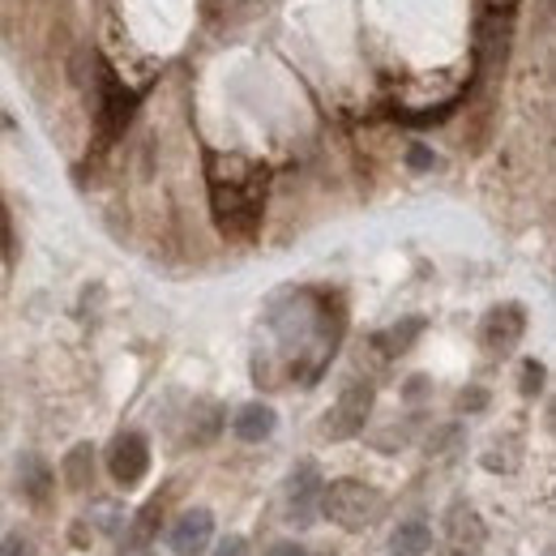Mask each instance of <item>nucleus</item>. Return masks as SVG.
<instances>
[{
	"label": "nucleus",
	"mask_w": 556,
	"mask_h": 556,
	"mask_svg": "<svg viewBox=\"0 0 556 556\" xmlns=\"http://www.w3.org/2000/svg\"><path fill=\"white\" fill-rule=\"evenodd\" d=\"M206 180H210V210L223 236L249 240L262 227L266 214V167L240 154H210L206 159Z\"/></svg>",
	"instance_id": "1"
},
{
	"label": "nucleus",
	"mask_w": 556,
	"mask_h": 556,
	"mask_svg": "<svg viewBox=\"0 0 556 556\" xmlns=\"http://www.w3.org/2000/svg\"><path fill=\"white\" fill-rule=\"evenodd\" d=\"M317 514H326L343 531H368L386 518V496L364 480H334V484L321 488Z\"/></svg>",
	"instance_id": "2"
},
{
	"label": "nucleus",
	"mask_w": 556,
	"mask_h": 556,
	"mask_svg": "<svg viewBox=\"0 0 556 556\" xmlns=\"http://www.w3.org/2000/svg\"><path fill=\"white\" fill-rule=\"evenodd\" d=\"M372 386L368 381H351L348 390L339 394V403L330 407V416H326V437L330 441H351V437H359L364 432V424L372 416Z\"/></svg>",
	"instance_id": "3"
},
{
	"label": "nucleus",
	"mask_w": 556,
	"mask_h": 556,
	"mask_svg": "<svg viewBox=\"0 0 556 556\" xmlns=\"http://www.w3.org/2000/svg\"><path fill=\"white\" fill-rule=\"evenodd\" d=\"M134 108H138V94H129L125 81H116V73L103 65L99 70V138H121L134 121Z\"/></svg>",
	"instance_id": "4"
},
{
	"label": "nucleus",
	"mask_w": 556,
	"mask_h": 556,
	"mask_svg": "<svg viewBox=\"0 0 556 556\" xmlns=\"http://www.w3.org/2000/svg\"><path fill=\"white\" fill-rule=\"evenodd\" d=\"M108 471L121 488H138L150 471V445L141 432H121L112 445H108Z\"/></svg>",
	"instance_id": "5"
},
{
	"label": "nucleus",
	"mask_w": 556,
	"mask_h": 556,
	"mask_svg": "<svg viewBox=\"0 0 556 556\" xmlns=\"http://www.w3.org/2000/svg\"><path fill=\"white\" fill-rule=\"evenodd\" d=\"M321 476H317V467L313 463H300L295 471H291V480H287V518L295 522V527H308L313 518H317V501H321Z\"/></svg>",
	"instance_id": "6"
},
{
	"label": "nucleus",
	"mask_w": 556,
	"mask_h": 556,
	"mask_svg": "<svg viewBox=\"0 0 556 556\" xmlns=\"http://www.w3.org/2000/svg\"><path fill=\"white\" fill-rule=\"evenodd\" d=\"M445 544L450 556H476L484 548V522L467 501H454L445 514Z\"/></svg>",
	"instance_id": "7"
},
{
	"label": "nucleus",
	"mask_w": 556,
	"mask_h": 556,
	"mask_svg": "<svg viewBox=\"0 0 556 556\" xmlns=\"http://www.w3.org/2000/svg\"><path fill=\"white\" fill-rule=\"evenodd\" d=\"M210 540H214V514L202 509V505L185 509V514L176 518L172 535H167V544H172L176 556H202L210 548Z\"/></svg>",
	"instance_id": "8"
},
{
	"label": "nucleus",
	"mask_w": 556,
	"mask_h": 556,
	"mask_svg": "<svg viewBox=\"0 0 556 556\" xmlns=\"http://www.w3.org/2000/svg\"><path fill=\"white\" fill-rule=\"evenodd\" d=\"M527 334V313L518 308V304H501V308H492L484 317V326H480V343L488 351H496V355H505V351H514V343Z\"/></svg>",
	"instance_id": "9"
},
{
	"label": "nucleus",
	"mask_w": 556,
	"mask_h": 556,
	"mask_svg": "<svg viewBox=\"0 0 556 556\" xmlns=\"http://www.w3.org/2000/svg\"><path fill=\"white\" fill-rule=\"evenodd\" d=\"M17 484H22V492H26L35 505H48L52 484H56V471H52L39 454H26V458L17 463Z\"/></svg>",
	"instance_id": "10"
},
{
	"label": "nucleus",
	"mask_w": 556,
	"mask_h": 556,
	"mask_svg": "<svg viewBox=\"0 0 556 556\" xmlns=\"http://www.w3.org/2000/svg\"><path fill=\"white\" fill-rule=\"evenodd\" d=\"M275 407L270 403H244L240 412H236V419H231V432L240 437V441H266L270 432H275Z\"/></svg>",
	"instance_id": "11"
},
{
	"label": "nucleus",
	"mask_w": 556,
	"mask_h": 556,
	"mask_svg": "<svg viewBox=\"0 0 556 556\" xmlns=\"http://www.w3.org/2000/svg\"><path fill=\"white\" fill-rule=\"evenodd\" d=\"M163 514H167V492H154L146 505L138 509V518H134V527H129V544L134 548H146L154 535H159V522H163Z\"/></svg>",
	"instance_id": "12"
},
{
	"label": "nucleus",
	"mask_w": 556,
	"mask_h": 556,
	"mask_svg": "<svg viewBox=\"0 0 556 556\" xmlns=\"http://www.w3.org/2000/svg\"><path fill=\"white\" fill-rule=\"evenodd\" d=\"M61 476H65V488L73 492H86L90 488V476H94V450L90 445H73L61 463Z\"/></svg>",
	"instance_id": "13"
},
{
	"label": "nucleus",
	"mask_w": 556,
	"mask_h": 556,
	"mask_svg": "<svg viewBox=\"0 0 556 556\" xmlns=\"http://www.w3.org/2000/svg\"><path fill=\"white\" fill-rule=\"evenodd\" d=\"M432 553V531L424 522H403L390 540V556H428Z\"/></svg>",
	"instance_id": "14"
},
{
	"label": "nucleus",
	"mask_w": 556,
	"mask_h": 556,
	"mask_svg": "<svg viewBox=\"0 0 556 556\" xmlns=\"http://www.w3.org/2000/svg\"><path fill=\"white\" fill-rule=\"evenodd\" d=\"M419 330H424V321H419V317H407V321L381 330V334H377V348L386 351V355H399V351H407L412 343H416Z\"/></svg>",
	"instance_id": "15"
},
{
	"label": "nucleus",
	"mask_w": 556,
	"mask_h": 556,
	"mask_svg": "<svg viewBox=\"0 0 556 556\" xmlns=\"http://www.w3.org/2000/svg\"><path fill=\"white\" fill-rule=\"evenodd\" d=\"M0 556H35V544H30L26 535H17V531H13V535H4V540H0Z\"/></svg>",
	"instance_id": "16"
},
{
	"label": "nucleus",
	"mask_w": 556,
	"mask_h": 556,
	"mask_svg": "<svg viewBox=\"0 0 556 556\" xmlns=\"http://www.w3.org/2000/svg\"><path fill=\"white\" fill-rule=\"evenodd\" d=\"M9 257H13V218L0 202V262H9Z\"/></svg>",
	"instance_id": "17"
},
{
	"label": "nucleus",
	"mask_w": 556,
	"mask_h": 556,
	"mask_svg": "<svg viewBox=\"0 0 556 556\" xmlns=\"http://www.w3.org/2000/svg\"><path fill=\"white\" fill-rule=\"evenodd\" d=\"M544 381V368L540 364H522V394H535Z\"/></svg>",
	"instance_id": "18"
},
{
	"label": "nucleus",
	"mask_w": 556,
	"mask_h": 556,
	"mask_svg": "<svg viewBox=\"0 0 556 556\" xmlns=\"http://www.w3.org/2000/svg\"><path fill=\"white\" fill-rule=\"evenodd\" d=\"M214 556H249V544H244L240 535H227V540H218Z\"/></svg>",
	"instance_id": "19"
},
{
	"label": "nucleus",
	"mask_w": 556,
	"mask_h": 556,
	"mask_svg": "<svg viewBox=\"0 0 556 556\" xmlns=\"http://www.w3.org/2000/svg\"><path fill=\"white\" fill-rule=\"evenodd\" d=\"M262 556H308L295 540H282V544H275V548H266Z\"/></svg>",
	"instance_id": "20"
},
{
	"label": "nucleus",
	"mask_w": 556,
	"mask_h": 556,
	"mask_svg": "<svg viewBox=\"0 0 556 556\" xmlns=\"http://www.w3.org/2000/svg\"><path fill=\"white\" fill-rule=\"evenodd\" d=\"M141 556H154V553H141Z\"/></svg>",
	"instance_id": "21"
}]
</instances>
